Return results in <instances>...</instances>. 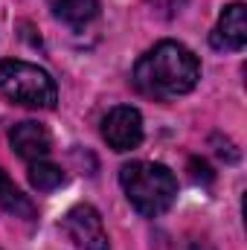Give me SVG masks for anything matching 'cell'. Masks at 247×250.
Masks as SVG:
<instances>
[{
	"instance_id": "8",
	"label": "cell",
	"mask_w": 247,
	"mask_h": 250,
	"mask_svg": "<svg viewBox=\"0 0 247 250\" xmlns=\"http://www.w3.org/2000/svg\"><path fill=\"white\" fill-rule=\"evenodd\" d=\"M50 12L73 29L87 26L99 15V0H47Z\"/></svg>"
},
{
	"instance_id": "5",
	"label": "cell",
	"mask_w": 247,
	"mask_h": 250,
	"mask_svg": "<svg viewBox=\"0 0 247 250\" xmlns=\"http://www.w3.org/2000/svg\"><path fill=\"white\" fill-rule=\"evenodd\" d=\"M102 137L114 151H134L143 143V117L131 105H117L105 120H102Z\"/></svg>"
},
{
	"instance_id": "3",
	"label": "cell",
	"mask_w": 247,
	"mask_h": 250,
	"mask_svg": "<svg viewBox=\"0 0 247 250\" xmlns=\"http://www.w3.org/2000/svg\"><path fill=\"white\" fill-rule=\"evenodd\" d=\"M0 93L15 105L41 108V111H50L59 102V87L53 76L44 67L21 62V59L0 62Z\"/></svg>"
},
{
	"instance_id": "10",
	"label": "cell",
	"mask_w": 247,
	"mask_h": 250,
	"mask_svg": "<svg viewBox=\"0 0 247 250\" xmlns=\"http://www.w3.org/2000/svg\"><path fill=\"white\" fill-rule=\"evenodd\" d=\"M29 184L38 192H53L64 184V172L50 160H35L29 163Z\"/></svg>"
},
{
	"instance_id": "7",
	"label": "cell",
	"mask_w": 247,
	"mask_h": 250,
	"mask_svg": "<svg viewBox=\"0 0 247 250\" xmlns=\"http://www.w3.org/2000/svg\"><path fill=\"white\" fill-rule=\"evenodd\" d=\"M215 50H242L247 44V9L245 3H230L221 9V18L209 35Z\"/></svg>"
},
{
	"instance_id": "11",
	"label": "cell",
	"mask_w": 247,
	"mask_h": 250,
	"mask_svg": "<svg viewBox=\"0 0 247 250\" xmlns=\"http://www.w3.org/2000/svg\"><path fill=\"white\" fill-rule=\"evenodd\" d=\"M151 3H154L157 9H163V12H175V9H178L184 0H151Z\"/></svg>"
},
{
	"instance_id": "6",
	"label": "cell",
	"mask_w": 247,
	"mask_h": 250,
	"mask_svg": "<svg viewBox=\"0 0 247 250\" xmlns=\"http://www.w3.org/2000/svg\"><path fill=\"white\" fill-rule=\"evenodd\" d=\"M9 143L15 148L18 157H23L26 163H35V160H47L50 148H53V137L50 131L41 123H18L12 131H9Z\"/></svg>"
},
{
	"instance_id": "9",
	"label": "cell",
	"mask_w": 247,
	"mask_h": 250,
	"mask_svg": "<svg viewBox=\"0 0 247 250\" xmlns=\"http://www.w3.org/2000/svg\"><path fill=\"white\" fill-rule=\"evenodd\" d=\"M0 207H3L6 212L18 215V218H26V221L35 218V207H32V201L15 187L9 178H6L3 169H0Z\"/></svg>"
},
{
	"instance_id": "4",
	"label": "cell",
	"mask_w": 247,
	"mask_h": 250,
	"mask_svg": "<svg viewBox=\"0 0 247 250\" xmlns=\"http://www.w3.org/2000/svg\"><path fill=\"white\" fill-rule=\"evenodd\" d=\"M62 230L67 239L82 250H108V233L102 224V215L90 207V204H76L64 212Z\"/></svg>"
},
{
	"instance_id": "1",
	"label": "cell",
	"mask_w": 247,
	"mask_h": 250,
	"mask_svg": "<svg viewBox=\"0 0 247 250\" xmlns=\"http://www.w3.org/2000/svg\"><path fill=\"white\" fill-rule=\"evenodd\" d=\"M198 79H201V62L181 41H160L134 64L137 90L154 99L184 96L198 84Z\"/></svg>"
},
{
	"instance_id": "2",
	"label": "cell",
	"mask_w": 247,
	"mask_h": 250,
	"mask_svg": "<svg viewBox=\"0 0 247 250\" xmlns=\"http://www.w3.org/2000/svg\"><path fill=\"white\" fill-rule=\"evenodd\" d=\"M120 184L128 204L145 218L163 215L178 198V178L172 175V169L151 160L125 163L120 169Z\"/></svg>"
}]
</instances>
